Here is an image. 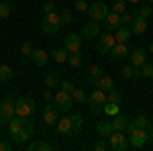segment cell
Here are the masks:
<instances>
[{"mask_svg": "<svg viewBox=\"0 0 153 151\" xmlns=\"http://www.w3.org/2000/svg\"><path fill=\"white\" fill-rule=\"evenodd\" d=\"M14 110H16V116H21V118H31V116H35V112H37V102L31 96L16 98Z\"/></svg>", "mask_w": 153, "mask_h": 151, "instance_id": "1", "label": "cell"}, {"mask_svg": "<svg viewBox=\"0 0 153 151\" xmlns=\"http://www.w3.org/2000/svg\"><path fill=\"white\" fill-rule=\"evenodd\" d=\"M106 102H108V100H106V92L100 90V88H94V90L90 92V96H88V106H90V112H92V115L104 112Z\"/></svg>", "mask_w": 153, "mask_h": 151, "instance_id": "2", "label": "cell"}, {"mask_svg": "<svg viewBox=\"0 0 153 151\" xmlns=\"http://www.w3.org/2000/svg\"><path fill=\"white\" fill-rule=\"evenodd\" d=\"M151 139H153V129H135L129 135V143H131V147H135V149L145 147Z\"/></svg>", "mask_w": 153, "mask_h": 151, "instance_id": "3", "label": "cell"}, {"mask_svg": "<svg viewBox=\"0 0 153 151\" xmlns=\"http://www.w3.org/2000/svg\"><path fill=\"white\" fill-rule=\"evenodd\" d=\"M59 29H61L59 10L57 12H49V14H43V21H41V31H43V33H47V35H57Z\"/></svg>", "mask_w": 153, "mask_h": 151, "instance_id": "4", "label": "cell"}, {"mask_svg": "<svg viewBox=\"0 0 153 151\" xmlns=\"http://www.w3.org/2000/svg\"><path fill=\"white\" fill-rule=\"evenodd\" d=\"M14 104H16V98L8 94L2 102H0V125H8L12 116H16V110H14Z\"/></svg>", "mask_w": 153, "mask_h": 151, "instance_id": "5", "label": "cell"}, {"mask_svg": "<svg viewBox=\"0 0 153 151\" xmlns=\"http://www.w3.org/2000/svg\"><path fill=\"white\" fill-rule=\"evenodd\" d=\"M53 104H55V108H57L59 112H71L74 98H71L70 92H65V90H61V88H59L57 92L53 94Z\"/></svg>", "mask_w": 153, "mask_h": 151, "instance_id": "6", "label": "cell"}, {"mask_svg": "<svg viewBox=\"0 0 153 151\" xmlns=\"http://www.w3.org/2000/svg\"><path fill=\"white\" fill-rule=\"evenodd\" d=\"M33 135H35V127H33V123H31L29 118H25V121H23V129L12 137V141H14L16 145H27L29 141L33 139Z\"/></svg>", "mask_w": 153, "mask_h": 151, "instance_id": "7", "label": "cell"}, {"mask_svg": "<svg viewBox=\"0 0 153 151\" xmlns=\"http://www.w3.org/2000/svg\"><path fill=\"white\" fill-rule=\"evenodd\" d=\"M108 143H110V149L112 151H127L131 147L129 137L123 131H112L110 137H108Z\"/></svg>", "mask_w": 153, "mask_h": 151, "instance_id": "8", "label": "cell"}, {"mask_svg": "<svg viewBox=\"0 0 153 151\" xmlns=\"http://www.w3.org/2000/svg\"><path fill=\"white\" fill-rule=\"evenodd\" d=\"M117 45V39L114 35L110 33V31H106L104 35H98V41H96V51L100 53V55H106V53H110V49Z\"/></svg>", "mask_w": 153, "mask_h": 151, "instance_id": "9", "label": "cell"}, {"mask_svg": "<svg viewBox=\"0 0 153 151\" xmlns=\"http://www.w3.org/2000/svg\"><path fill=\"white\" fill-rule=\"evenodd\" d=\"M108 12H110V8L106 6L102 0H96V2H92V4L88 6V16H90L92 21H98V23L104 21Z\"/></svg>", "mask_w": 153, "mask_h": 151, "instance_id": "10", "label": "cell"}, {"mask_svg": "<svg viewBox=\"0 0 153 151\" xmlns=\"http://www.w3.org/2000/svg\"><path fill=\"white\" fill-rule=\"evenodd\" d=\"M82 45H84L82 33H80V35H78V33H70V35L63 37V47H65L70 53H78V51H82Z\"/></svg>", "mask_w": 153, "mask_h": 151, "instance_id": "11", "label": "cell"}, {"mask_svg": "<svg viewBox=\"0 0 153 151\" xmlns=\"http://www.w3.org/2000/svg\"><path fill=\"white\" fill-rule=\"evenodd\" d=\"M100 31H102V29H100V23L90 19V23H86L82 27V37L84 39H98Z\"/></svg>", "mask_w": 153, "mask_h": 151, "instance_id": "12", "label": "cell"}, {"mask_svg": "<svg viewBox=\"0 0 153 151\" xmlns=\"http://www.w3.org/2000/svg\"><path fill=\"white\" fill-rule=\"evenodd\" d=\"M145 61H147V51L143 47H137L129 53V63H133L135 68H141Z\"/></svg>", "mask_w": 153, "mask_h": 151, "instance_id": "13", "label": "cell"}, {"mask_svg": "<svg viewBox=\"0 0 153 151\" xmlns=\"http://www.w3.org/2000/svg\"><path fill=\"white\" fill-rule=\"evenodd\" d=\"M43 121L47 125H55L59 121V110L55 108V104H45L43 106Z\"/></svg>", "mask_w": 153, "mask_h": 151, "instance_id": "14", "label": "cell"}, {"mask_svg": "<svg viewBox=\"0 0 153 151\" xmlns=\"http://www.w3.org/2000/svg\"><path fill=\"white\" fill-rule=\"evenodd\" d=\"M131 33L133 35H145L147 33V19H141V16H135L131 21Z\"/></svg>", "mask_w": 153, "mask_h": 151, "instance_id": "15", "label": "cell"}, {"mask_svg": "<svg viewBox=\"0 0 153 151\" xmlns=\"http://www.w3.org/2000/svg\"><path fill=\"white\" fill-rule=\"evenodd\" d=\"M55 131H57L59 135H65V137H71L74 129H71V121H70V116H63V118H59L57 123H55Z\"/></svg>", "mask_w": 153, "mask_h": 151, "instance_id": "16", "label": "cell"}, {"mask_svg": "<svg viewBox=\"0 0 153 151\" xmlns=\"http://www.w3.org/2000/svg\"><path fill=\"white\" fill-rule=\"evenodd\" d=\"M120 76L125 78V80H139L141 78V68H135L133 63H127L123 70H120Z\"/></svg>", "mask_w": 153, "mask_h": 151, "instance_id": "17", "label": "cell"}, {"mask_svg": "<svg viewBox=\"0 0 153 151\" xmlns=\"http://www.w3.org/2000/svg\"><path fill=\"white\" fill-rule=\"evenodd\" d=\"M118 27H120V14L110 10L108 14H106V19H104V29L112 33V31H117Z\"/></svg>", "mask_w": 153, "mask_h": 151, "instance_id": "18", "label": "cell"}, {"mask_svg": "<svg viewBox=\"0 0 153 151\" xmlns=\"http://www.w3.org/2000/svg\"><path fill=\"white\" fill-rule=\"evenodd\" d=\"M129 47L127 43H117V45L110 49V59L114 61V59H123V57H129Z\"/></svg>", "mask_w": 153, "mask_h": 151, "instance_id": "19", "label": "cell"}, {"mask_svg": "<svg viewBox=\"0 0 153 151\" xmlns=\"http://www.w3.org/2000/svg\"><path fill=\"white\" fill-rule=\"evenodd\" d=\"M131 37H133V33H131L129 25H120L117 31H114V39H117V43H129Z\"/></svg>", "mask_w": 153, "mask_h": 151, "instance_id": "20", "label": "cell"}, {"mask_svg": "<svg viewBox=\"0 0 153 151\" xmlns=\"http://www.w3.org/2000/svg\"><path fill=\"white\" fill-rule=\"evenodd\" d=\"M68 55H70V51H68L65 47H55V49H51V53H49V57L53 59L55 63H68Z\"/></svg>", "mask_w": 153, "mask_h": 151, "instance_id": "21", "label": "cell"}, {"mask_svg": "<svg viewBox=\"0 0 153 151\" xmlns=\"http://www.w3.org/2000/svg\"><path fill=\"white\" fill-rule=\"evenodd\" d=\"M27 149L29 151H51L53 147H51V143H47L43 139H31L27 143Z\"/></svg>", "mask_w": 153, "mask_h": 151, "instance_id": "22", "label": "cell"}, {"mask_svg": "<svg viewBox=\"0 0 153 151\" xmlns=\"http://www.w3.org/2000/svg\"><path fill=\"white\" fill-rule=\"evenodd\" d=\"M33 51H35V45H33L31 41H25L23 45H21V61H23V63H31Z\"/></svg>", "mask_w": 153, "mask_h": 151, "instance_id": "23", "label": "cell"}, {"mask_svg": "<svg viewBox=\"0 0 153 151\" xmlns=\"http://www.w3.org/2000/svg\"><path fill=\"white\" fill-rule=\"evenodd\" d=\"M49 59H51V57H49L47 51H43V49H35V51H33V57H31V63H35V65H39V68H43Z\"/></svg>", "mask_w": 153, "mask_h": 151, "instance_id": "24", "label": "cell"}, {"mask_svg": "<svg viewBox=\"0 0 153 151\" xmlns=\"http://www.w3.org/2000/svg\"><path fill=\"white\" fill-rule=\"evenodd\" d=\"M70 121H71L74 135H80V133H84V116L80 115V112H74V115L70 116Z\"/></svg>", "mask_w": 153, "mask_h": 151, "instance_id": "25", "label": "cell"}, {"mask_svg": "<svg viewBox=\"0 0 153 151\" xmlns=\"http://www.w3.org/2000/svg\"><path fill=\"white\" fill-rule=\"evenodd\" d=\"M23 121H25V118H21V116H12L10 121H8L6 127H8V135H10V137H14V135L23 129Z\"/></svg>", "mask_w": 153, "mask_h": 151, "instance_id": "26", "label": "cell"}, {"mask_svg": "<svg viewBox=\"0 0 153 151\" xmlns=\"http://www.w3.org/2000/svg\"><path fill=\"white\" fill-rule=\"evenodd\" d=\"M127 123H129V116H125V115H114V116H112V121H110L112 129H114V131H123V133H125Z\"/></svg>", "mask_w": 153, "mask_h": 151, "instance_id": "27", "label": "cell"}, {"mask_svg": "<svg viewBox=\"0 0 153 151\" xmlns=\"http://www.w3.org/2000/svg\"><path fill=\"white\" fill-rule=\"evenodd\" d=\"M112 131H114V129H112L110 123H104V121H98V123H96V133H98L100 137H104V139L110 137V133H112Z\"/></svg>", "mask_w": 153, "mask_h": 151, "instance_id": "28", "label": "cell"}, {"mask_svg": "<svg viewBox=\"0 0 153 151\" xmlns=\"http://www.w3.org/2000/svg\"><path fill=\"white\" fill-rule=\"evenodd\" d=\"M59 74L57 71H47V74H45V88H51V90H53V88H59Z\"/></svg>", "mask_w": 153, "mask_h": 151, "instance_id": "29", "label": "cell"}, {"mask_svg": "<svg viewBox=\"0 0 153 151\" xmlns=\"http://www.w3.org/2000/svg\"><path fill=\"white\" fill-rule=\"evenodd\" d=\"M71 98L76 104H88V94L84 92L82 88H74L71 90Z\"/></svg>", "mask_w": 153, "mask_h": 151, "instance_id": "30", "label": "cell"}, {"mask_svg": "<svg viewBox=\"0 0 153 151\" xmlns=\"http://www.w3.org/2000/svg\"><path fill=\"white\" fill-rule=\"evenodd\" d=\"M68 63H70L71 68H82V63H84V53L82 51H78V53H70L68 55Z\"/></svg>", "mask_w": 153, "mask_h": 151, "instance_id": "31", "label": "cell"}, {"mask_svg": "<svg viewBox=\"0 0 153 151\" xmlns=\"http://www.w3.org/2000/svg\"><path fill=\"white\" fill-rule=\"evenodd\" d=\"M153 14V4H143V6H137V10H135V16H141V19H147L149 21V16Z\"/></svg>", "mask_w": 153, "mask_h": 151, "instance_id": "32", "label": "cell"}, {"mask_svg": "<svg viewBox=\"0 0 153 151\" xmlns=\"http://www.w3.org/2000/svg\"><path fill=\"white\" fill-rule=\"evenodd\" d=\"M114 88H117V84H114V80L110 76H100V90H104L108 94L110 90H114Z\"/></svg>", "mask_w": 153, "mask_h": 151, "instance_id": "33", "label": "cell"}, {"mask_svg": "<svg viewBox=\"0 0 153 151\" xmlns=\"http://www.w3.org/2000/svg\"><path fill=\"white\" fill-rule=\"evenodd\" d=\"M14 6H16L14 0H12V2H0V21H2V19H8L10 12L14 10Z\"/></svg>", "mask_w": 153, "mask_h": 151, "instance_id": "34", "label": "cell"}, {"mask_svg": "<svg viewBox=\"0 0 153 151\" xmlns=\"http://www.w3.org/2000/svg\"><path fill=\"white\" fill-rule=\"evenodd\" d=\"M135 125H137V129H153V121L147 115H139L135 118Z\"/></svg>", "mask_w": 153, "mask_h": 151, "instance_id": "35", "label": "cell"}, {"mask_svg": "<svg viewBox=\"0 0 153 151\" xmlns=\"http://www.w3.org/2000/svg\"><path fill=\"white\" fill-rule=\"evenodd\" d=\"M141 78L153 80V61H145V63L141 65Z\"/></svg>", "mask_w": 153, "mask_h": 151, "instance_id": "36", "label": "cell"}, {"mask_svg": "<svg viewBox=\"0 0 153 151\" xmlns=\"http://www.w3.org/2000/svg\"><path fill=\"white\" fill-rule=\"evenodd\" d=\"M12 80V68L10 65H0V82L6 84Z\"/></svg>", "mask_w": 153, "mask_h": 151, "instance_id": "37", "label": "cell"}, {"mask_svg": "<svg viewBox=\"0 0 153 151\" xmlns=\"http://www.w3.org/2000/svg\"><path fill=\"white\" fill-rule=\"evenodd\" d=\"M106 100L108 102H114V104H123V94L114 88V90H110V92L106 94Z\"/></svg>", "mask_w": 153, "mask_h": 151, "instance_id": "38", "label": "cell"}, {"mask_svg": "<svg viewBox=\"0 0 153 151\" xmlns=\"http://www.w3.org/2000/svg\"><path fill=\"white\" fill-rule=\"evenodd\" d=\"M120 112V104H114V102H106L104 104V115L108 116H114Z\"/></svg>", "mask_w": 153, "mask_h": 151, "instance_id": "39", "label": "cell"}, {"mask_svg": "<svg viewBox=\"0 0 153 151\" xmlns=\"http://www.w3.org/2000/svg\"><path fill=\"white\" fill-rule=\"evenodd\" d=\"M59 19H61V27H68V25H71V10H68V8H61V10H59Z\"/></svg>", "mask_w": 153, "mask_h": 151, "instance_id": "40", "label": "cell"}, {"mask_svg": "<svg viewBox=\"0 0 153 151\" xmlns=\"http://www.w3.org/2000/svg\"><path fill=\"white\" fill-rule=\"evenodd\" d=\"M125 4H127V0H114V2H112V6H110V10L117 12V14H123V12L127 10V6H125Z\"/></svg>", "mask_w": 153, "mask_h": 151, "instance_id": "41", "label": "cell"}, {"mask_svg": "<svg viewBox=\"0 0 153 151\" xmlns=\"http://www.w3.org/2000/svg\"><path fill=\"white\" fill-rule=\"evenodd\" d=\"M86 84H88V88H100V76H90L88 74V78H86Z\"/></svg>", "mask_w": 153, "mask_h": 151, "instance_id": "42", "label": "cell"}, {"mask_svg": "<svg viewBox=\"0 0 153 151\" xmlns=\"http://www.w3.org/2000/svg\"><path fill=\"white\" fill-rule=\"evenodd\" d=\"M92 149H94V151H106V149H110V143L104 141V137H102L100 141H96L94 145H92Z\"/></svg>", "mask_w": 153, "mask_h": 151, "instance_id": "43", "label": "cell"}, {"mask_svg": "<svg viewBox=\"0 0 153 151\" xmlns=\"http://www.w3.org/2000/svg\"><path fill=\"white\" fill-rule=\"evenodd\" d=\"M135 19V12H129L125 10L123 14H120V25H131V21Z\"/></svg>", "mask_w": 153, "mask_h": 151, "instance_id": "44", "label": "cell"}, {"mask_svg": "<svg viewBox=\"0 0 153 151\" xmlns=\"http://www.w3.org/2000/svg\"><path fill=\"white\" fill-rule=\"evenodd\" d=\"M43 14H49V12H57V6H55V2H51V0H47L43 6Z\"/></svg>", "mask_w": 153, "mask_h": 151, "instance_id": "45", "label": "cell"}, {"mask_svg": "<svg viewBox=\"0 0 153 151\" xmlns=\"http://www.w3.org/2000/svg\"><path fill=\"white\" fill-rule=\"evenodd\" d=\"M88 6H90V4H88L86 0H76V2H74V8L80 10V12H86V10H88Z\"/></svg>", "mask_w": 153, "mask_h": 151, "instance_id": "46", "label": "cell"}, {"mask_svg": "<svg viewBox=\"0 0 153 151\" xmlns=\"http://www.w3.org/2000/svg\"><path fill=\"white\" fill-rule=\"evenodd\" d=\"M59 88H61V90H65V92H70V94H71V90H74V84H71L70 80H61V82H59Z\"/></svg>", "mask_w": 153, "mask_h": 151, "instance_id": "47", "label": "cell"}, {"mask_svg": "<svg viewBox=\"0 0 153 151\" xmlns=\"http://www.w3.org/2000/svg\"><path fill=\"white\" fill-rule=\"evenodd\" d=\"M90 76H104L102 74V65H90Z\"/></svg>", "mask_w": 153, "mask_h": 151, "instance_id": "48", "label": "cell"}, {"mask_svg": "<svg viewBox=\"0 0 153 151\" xmlns=\"http://www.w3.org/2000/svg\"><path fill=\"white\" fill-rule=\"evenodd\" d=\"M135 129H137V125H135V121H129V123H127V127H125V135L129 137V135L133 133V131H135Z\"/></svg>", "mask_w": 153, "mask_h": 151, "instance_id": "49", "label": "cell"}, {"mask_svg": "<svg viewBox=\"0 0 153 151\" xmlns=\"http://www.w3.org/2000/svg\"><path fill=\"white\" fill-rule=\"evenodd\" d=\"M12 149V145L8 143V141H2L0 139V151H10Z\"/></svg>", "mask_w": 153, "mask_h": 151, "instance_id": "50", "label": "cell"}, {"mask_svg": "<svg viewBox=\"0 0 153 151\" xmlns=\"http://www.w3.org/2000/svg\"><path fill=\"white\" fill-rule=\"evenodd\" d=\"M43 98H45V100H51V98H53V90H51V88H47V90L43 92Z\"/></svg>", "mask_w": 153, "mask_h": 151, "instance_id": "51", "label": "cell"}, {"mask_svg": "<svg viewBox=\"0 0 153 151\" xmlns=\"http://www.w3.org/2000/svg\"><path fill=\"white\" fill-rule=\"evenodd\" d=\"M127 2H131V4H139L141 0H127Z\"/></svg>", "mask_w": 153, "mask_h": 151, "instance_id": "52", "label": "cell"}, {"mask_svg": "<svg viewBox=\"0 0 153 151\" xmlns=\"http://www.w3.org/2000/svg\"><path fill=\"white\" fill-rule=\"evenodd\" d=\"M149 53H153V41L149 43Z\"/></svg>", "mask_w": 153, "mask_h": 151, "instance_id": "53", "label": "cell"}, {"mask_svg": "<svg viewBox=\"0 0 153 151\" xmlns=\"http://www.w3.org/2000/svg\"><path fill=\"white\" fill-rule=\"evenodd\" d=\"M145 2H149V4H153V0H145Z\"/></svg>", "mask_w": 153, "mask_h": 151, "instance_id": "54", "label": "cell"}, {"mask_svg": "<svg viewBox=\"0 0 153 151\" xmlns=\"http://www.w3.org/2000/svg\"><path fill=\"white\" fill-rule=\"evenodd\" d=\"M0 84H2V82H0Z\"/></svg>", "mask_w": 153, "mask_h": 151, "instance_id": "55", "label": "cell"}]
</instances>
